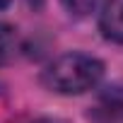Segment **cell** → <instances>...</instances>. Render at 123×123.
Instances as JSON below:
<instances>
[{"label": "cell", "mask_w": 123, "mask_h": 123, "mask_svg": "<svg viewBox=\"0 0 123 123\" xmlns=\"http://www.w3.org/2000/svg\"><path fill=\"white\" fill-rule=\"evenodd\" d=\"M104 77V63L87 53H65L43 70L41 80L58 94H85Z\"/></svg>", "instance_id": "1"}, {"label": "cell", "mask_w": 123, "mask_h": 123, "mask_svg": "<svg viewBox=\"0 0 123 123\" xmlns=\"http://www.w3.org/2000/svg\"><path fill=\"white\" fill-rule=\"evenodd\" d=\"M99 31L113 43H123V0H106L99 15Z\"/></svg>", "instance_id": "2"}, {"label": "cell", "mask_w": 123, "mask_h": 123, "mask_svg": "<svg viewBox=\"0 0 123 123\" xmlns=\"http://www.w3.org/2000/svg\"><path fill=\"white\" fill-rule=\"evenodd\" d=\"M92 123H123V104H104L89 113Z\"/></svg>", "instance_id": "3"}, {"label": "cell", "mask_w": 123, "mask_h": 123, "mask_svg": "<svg viewBox=\"0 0 123 123\" xmlns=\"http://www.w3.org/2000/svg\"><path fill=\"white\" fill-rule=\"evenodd\" d=\"M15 51V29L5 22H0V65H5Z\"/></svg>", "instance_id": "4"}, {"label": "cell", "mask_w": 123, "mask_h": 123, "mask_svg": "<svg viewBox=\"0 0 123 123\" xmlns=\"http://www.w3.org/2000/svg\"><path fill=\"white\" fill-rule=\"evenodd\" d=\"M63 3V7L70 12V15H75V17H87L92 10H94V5L99 3V0H60Z\"/></svg>", "instance_id": "5"}, {"label": "cell", "mask_w": 123, "mask_h": 123, "mask_svg": "<svg viewBox=\"0 0 123 123\" xmlns=\"http://www.w3.org/2000/svg\"><path fill=\"white\" fill-rule=\"evenodd\" d=\"M31 123H63V121H58V118H36Z\"/></svg>", "instance_id": "6"}, {"label": "cell", "mask_w": 123, "mask_h": 123, "mask_svg": "<svg viewBox=\"0 0 123 123\" xmlns=\"http://www.w3.org/2000/svg\"><path fill=\"white\" fill-rule=\"evenodd\" d=\"M7 5H10V0H0V10H5Z\"/></svg>", "instance_id": "7"}]
</instances>
